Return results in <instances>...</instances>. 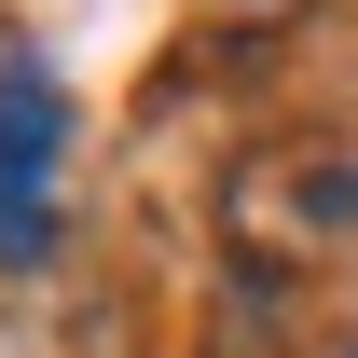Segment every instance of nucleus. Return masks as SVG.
<instances>
[{"instance_id": "nucleus-1", "label": "nucleus", "mask_w": 358, "mask_h": 358, "mask_svg": "<svg viewBox=\"0 0 358 358\" xmlns=\"http://www.w3.org/2000/svg\"><path fill=\"white\" fill-rule=\"evenodd\" d=\"M55 166H69V83L14 42L0 55V262H55Z\"/></svg>"}, {"instance_id": "nucleus-2", "label": "nucleus", "mask_w": 358, "mask_h": 358, "mask_svg": "<svg viewBox=\"0 0 358 358\" xmlns=\"http://www.w3.org/2000/svg\"><path fill=\"white\" fill-rule=\"evenodd\" d=\"M345 358H358V345H345Z\"/></svg>"}]
</instances>
